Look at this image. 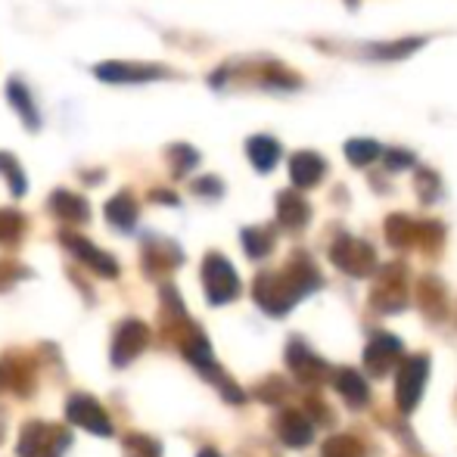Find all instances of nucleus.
Listing matches in <instances>:
<instances>
[{
    "mask_svg": "<svg viewBox=\"0 0 457 457\" xmlns=\"http://www.w3.org/2000/svg\"><path fill=\"white\" fill-rule=\"evenodd\" d=\"M25 277H29V268H22L19 262H0V293L10 289L12 283L25 280Z\"/></svg>",
    "mask_w": 457,
    "mask_h": 457,
    "instance_id": "obj_19",
    "label": "nucleus"
},
{
    "mask_svg": "<svg viewBox=\"0 0 457 457\" xmlns=\"http://www.w3.org/2000/svg\"><path fill=\"white\" fill-rule=\"evenodd\" d=\"M121 452H125V457H162V445L153 436L128 433L121 439Z\"/></svg>",
    "mask_w": 457,
    "mask_h": 457,
    "instance_id": "obj_15",
    "label": "nucleus"
},
{
    "mask_svg": "<svg viewBox=\"0 0 457 457\" xmlns=\"http://www.w3.org/2000/svg\"><path fill=\"white\" fill-rule=\"evenodd\" d=\"M181 249L175 243L162 240V237H146L144 243V271L146 277H162L169 271H175L181 265Z\"/></svg>",
    "mask_w": 457,
    "mask_h": 457,
    "instance_id": "obj_7",
    "label": "nucleus"
},
{
    "mask_svg": "<svg viewBox=\"0 0 457 457\" xmlns=\"http://www.w3.org/2000/svg\"><path fill=\"white\" fill-rule=\"evenodd\" d=\"M199 457H218V454H212V452H203V454H199Z\"/></svg>",
    "mask_w": 457,
    "mask_h": 457,
    "instance_id": "obj_23",
    "label": "nucleus"
},
{
    "mask_svg": "<svg viewBox=\"0 0 457 457\" xmlns=\"http://www.w3.org/2000/svg\"><path fill=\"white\" fill-rule=\"evenodd\" d=\"M150 327L144 324V320L137 318H128L121 320L119 327H115L112 333V352H109V361L112 367H128L134 361V358L140 355V352L150 345Z\"/></svg>",
    "mask_w": 457,
    "mask_h": 457,
    "instance_id": "obj_4",
    "label": "nucleus"
},
{
    "mask_svg": "<svg viewBox=\"0 0 457 457\" xmlns=\"http://www.w3.org/2000/svg\"><path fill=\"white\" fill-rule=\"evenodd\" d=\"M6 96H10L12 109L19 112L22 125L29 128V131H37V128H41V115H37V106H35V100H31L29 87H25L22 81H10V85H6Z\"/></svg>",
    "mask_w": 457,
    "mask_h": 457,
    "instance_id": "obj_11",
    "label": "nucleus"
},
{
    "mask_svg": "<svg viewBox=\"0 0 457 457\" xmlns=\"http://www.w3.org/2000/svg\"><path fill=\"white\" fill-rule=\"evenodd\" d=\"M25 228H29V221H25L22 212L0 209V243H4V246H16V243L22 240Z\"/></svg>",
    "mask_w": 457,
    "mask_h": 457,
    "instance_id": "obj_14",
    "label": "nucleus"
},
{
    "mask_svg": "<svg viewBox=\"0 0 457 457\" xmlns=\"http://www.w3.org/2000/svg\"><path fill=\"white\" fill-rule=\"evenodd\" d=\"M106 221L112 224L115 230H134V224H137V218H140V205H137V199L131 196L128 190H121V193H115L112 199L106 203Z\"/></svg>",
    "mask_w": 457,
    "mask_h": 457,
    "instance_id": "obj_10",
    "label": "nucleus"
},
{
    "mask_svg": "<svg viewBox=\"0 0 457 457\" xmlns=\"http://www.w3.org/2000/svg\"><path fill=\"white\" fill-rule=\"evenodd\" d=\"M169 156H171V165H175V175H187V171H190L193 165L199 162L196 150H193V146H184V144L171 146Z\"/></svg>",
    "mask_w": 457,
    "mask_h": 457,
    "instance_id": "obj_17",
    "label": "nucleus"
},
{
    "mask_svg": "<svg viewBox=\"0 0 457 457\" xmlns=\"http://www.w3.org/2000/svg\"><path fill=\"white\" fill-rule=\"evenodd\" d=\"M193 190H196L199 196H218V193H221V184H218L215 178H205V181L193 184Z\"/></svg>",
    "mask_w": 457,
    "mask_h": 457,
    "instance_id": "obj_20",
    "label": "nucleus"
},
{
    "mask_svg": "<svg viewBox=\"0 0 457 457\" xmlns=\"http://www.w3.org/2000/svg\"><path fill=\"white\" fill-rule=\"evenodd\" d=\"M0 386L19 398H31L37 386V358L22 349H10L0 358Z\"/></svg>",
    "mask_w": 457,
    "mask_h": 457,
    "instance_id": "obj_2",
    "label": "nucleus"
},
{
    "mask_svg": "<svg viewBox=\"0 0 457 457\" xmlns=\"http://www.w3.org/2000/svg\"><path fill=\"white\" fill-rule=\"evenodd\" d=\"M94 75L100 81H109V85H140V81L169 79L171 69L153 66V62H100Z\"/></svg>",
    "mask_w": 457,
    "mask_h": 457,
    "instance_id": "obj_6",
    "label": "nucleus"
},
{
    "mask_svg": "<svg viewBox=\"0 0 457 457\" xmlns=\"http://www.w3.org/2000/svg\"><path fill=\"white\" fill-rule=\"evenodd\" d=\"M4 433H6V420H4V414H0V439H4Z\"/></svg>",
    "mask_w": 457,
    "mask_h": 457,
    "instance_id": "obj_22",
    "label": "nucleus"
},
{
    "mask_svg": "<svg viewBox=\"0 0 457 457\" xmlns=\"http://www.w3.org/2000/svg\"><path fill=\"white\" fill-rule=\"evenodd\" d=\"M72 445V433L60 423L29 420L19 429L16 454L19 457H62V452Z\"/></svg>",
    "mask_w": 457,
    "mask_h": 457,
    "instance_id": "obj_1",
    "label": "nucleus"
},
{
    "mask_svg": "<svg viewBox=\"0 0 457 457\" xmlns=\"http://www.w3.org/2000/svg\"><path fill=\"white\" fill-rule=\"evenodd\" d=\"M246 153L249 159H253V165L259 171H271L277 165V159H280V144H277L274 137H265V134H259V137H253L246 144Z\"/></svg>",
    "mask_w": 457,
    "mask_h": 457,
    "instance_id": "obj_12",
    "label": "nucleus"
},
{
    "mask_svg": "<svg viewBox=\"0 0 457 457\" xmlns=\"http://www.w3.org/2000/svg\"><path fill=\"white\" fill-rule=\"evenodd\" d=\"M345 153H349L352 165H364V162H370V159H377L379 146L373 144V140H352V144L345 146Z\"/></svg>",
    "mask_w": 457,
    "mask_h": 457,
    "instance_id": "obj_18",
    "label": "nucleus"
},
{
    "mask_svg": "<svg viewBox=\"0 0 457 457\" xmlns=\"http://www.w3.org/2000/svg\"><path fill=\"white\" fill-rule=\"evenodd\" d=\"M203 277H205V289H209L212 302H224L237 293V277L221 255H209V259H205Z\"/></svg>",
    "mask_w": 457,
    "mask_h": 457,
    "instance_id": "obj_8",
    "label": "nucleus"
},
{
    "mask_svg": "<svg viewBox=\"0 0 457 457\" xmlns=\"http://www.w3.org/2000/svg\"><path fill=\"white\" fill-rule=\"evenodd\" d=\"M50 205V215H56L60 221L66 224H87L91 221V205H87L85 196L72 190H54L47 199Z\"/></svg>",
    "mask_w": 457,
    "mask_h": 457,
    "instance_id": "obj_9",
    "label": "nucleus"
},
{
    "mask_svg": "<svg viewBox=\"0 0 457 457\" xmlns=\"http://www.w3.org/2000/svg\"><path fill=\"white\" fill-rule=\"evenodd\" d=\"M66 420L79 429H87L94 436H112V420H109L106 408L87 392H75L66 402Z\"/></svg>",
    "mask_w": 457,
    "mask_h": 457,
    "instance_id": "obj_5",
    "label": "nucleus"
},
{
    "mask_svg": "<svg viewBox=\"0 0 457 457\" xmlns=\"http://www.w3.org/2000/svg\"><path fill=\"white\" fill-rule=\"evenodd\" d=\"M289 169H293L295 184L308 187L324 175V159H318L314 153H299V156H293V165H289Z\"/></svg>",
    "mask_w": 457,
    "mask_h": 457,
    "instance_id": "obj_13",
    "label": "nucleus"
},
{
    "mask_svg": "<svg viewBox=\"0 0 457 457\" xmlns=\"http://www.w3.org/2000/svg\"><path fill=\"white\" fill-rule=\"evenodd\" d=\"M60 243L79 259V265H85L87 271H94L96 277H106V280H115V277H119V262H115L109 253H103L100 246H94L87 237L75 234V230H60Z\"/></svg>",
    "mask_w": 457,
    "mask_h": 457,
    "instance_id": "obj_3",
    "label": "nucleus"
},
{
    "mask_svg": "<svg viewBox=\"0 0 457 457\" xmlns=\"http://www.w3.org/2000/svg\"><path fill=\"white\" fill-rule=\"evenodd\" d=\"M0 175L6 178V184H10L12 196H22V193L29 190L25 171H22V165L16 162V156H12V153H0Z\"/></svg>",
    "mask_w": 457,
    "mask_h": 457,
    "instance_id": "obj_16",
    "label": "nucleus"
},
{
    "mask_svg": "<svg viewBox=\"0 0 457 457\" xmlns=\"http://www.w3.org/2000/svg\"><path fill=\"white\" fill-rule=\"evenodd\" d=\"M150 199H162V203H169V205L178 203V196H171V193H165V190H153Z\"/></svg>",
    "mask_w": 457,
    "mask_h": 457,
    "instance_id": "obj_21",
    "label": "nucleus"
}]
</instances>
